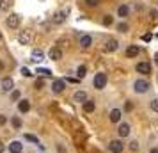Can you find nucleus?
Here are the masks:
<instances>
[{
  "label": "nucleus",
  "mask_w": 158,
  "mask_h": 153,
  "mask_svg": "<svg viewBox=\"0 0 158 153\" xmlns=\"http://www.w3.org/2000/svg\"><path fill=\"white\" fill-rule=\"evenodd\" d=\"M133 91H135V93H140V95H142V93H148V91H149V82L148 80H140V79L135 80V84H133Z\"/></svg>",
  "instance_id": "f257e3e1"
},
{
  "label": "nucleus",
  "mask_w": 158,
  "mask_h": 153,
  "mask_svg": "<svg viewBox=\"0 0 158 153\" xmlns=\"http://www.w3.org/2000/svg\"><path fill=\"white\" fill-rule=\"evenodd\" d=\"M93 82H94V87L96 89H105V86H107V75L105 73H96Z\"/></svg>",
  "instance_id": "f03ea898"
},
{
  "label": "nucleus",
  "mask_w": 158,
  "mask_h": 153,
  "mask_svg": "<svg viewBox=\"0 0 158 153\" xmlns=\"http://www.w3.org/2000/svg\"><path fill=\"white\" fill-rule=\"evenodd\" d=\"M64 89H66V80H62V79L53 80V84H52V91H53L55 95H60Z\"/></svg>",
  "instance_id": "7ed1b4c3"
},
{
  "label": "nucleus",
  "mask_w": 158,
  "mask_h": 153,
  "mask_svg": "<svg viewBox=\"0 0 158 153\" xmlns=\"http://www.w3.org/2000/svg\"><path fill=\"white\" fill-rule=\"evenodd\" d=\"M108 150L112 153H121L124 150V144H123L119 139H115V141H110V144H108Z\"/></svg>",
  "instance_id": "20e7f679"
},
{
  "label": "nucleus",
  "mask_w": 158,
  "mask_h": 153,
  "mask_svg": "<svg viewBox=\"0 0 158 153\" xmlns=\"http://www.w3.org/2000/svg\"><path fill=\"white\" fill-rule=\"evenodd\" d=\"M0 86H2V91H13V87H15V82H13V79L11 77H6V79H2V82H0Z\"/></svg>",
  "instance_id": "39448f33"
},
{
  "label": "nucleus",
  "mask_w": 158,
  "mask_h": 153,
  "mask_svg": "<svg viewBox=\"0 0 158 153\" xmlns=\"http://www.w3.org/2000/svg\"><path fill=\"white\" fill-rule=\"evenodd\" d=\"M139 53H140V46H139V45H131V46L126 48V57H128V59L137 57Z\"/></svg>",
  "instance_id": "423d86ee"
},
{
  "label": "nucleus",
  "mask_w": 158,
  "mask_h": 153,
  "mask_svg": "<svg viewBox=\"0 0 158 153\" xmlns=\"http://www.w3.org/2000/svg\"><path fill=\"white\" fill-rule=\"evenodd\" d=\"M135 70L139 73H142V75H149L151 73V64L149 62H139V64L135 66Z\"/></svg>",
  "instance_id": "0eeeda50"
},
{
  "label": "nucleus",
  "mask_w": 158,
  "mask_h": 153,
  "mask_svg": "<svg viewBox=\"0 0 158 153\" xmlns=\"http://www.w3.org/2000/svg\"><path fill=\"white\" fill-rule=\"evenodd\" d=\"M6 23H7L9 29H16V27L20 25V16H18V15H11L7 18V22H6Z\"/></svg>",
  "instance_id": "6e6552de"
},
{
  "label": "nucleus",
  "mask_w": 158,
  "mask_h": 153,
  "mask_svg": "<svg viewBox=\"0 0 158 153\" xmlns=\"http://www.w3.org/2000/svg\"><path fill=\"white\" fill-rule=\"evenodd\" d=\"M18 110H20L22 114L29 112V110H30V102H29V100H25V98H22V100L18 102Z\"/></svg>",
  "instance_id": "1a4fd4ad"
},
{
  "label": "nucleus",
  "mask_w": 158,
  "mask_h": 153,
  "mask_svg": "<svg viewBox=\"0 0 158 153\" xmlns=\"http://www.w3.org/2000/svg\"><path fill=\"white\" fill-rule=\"evenodd\" d=\"M78 43H80V46H82V48H89V46L93 45V37L87 36V34H84V36H80Z\"/></svg>",
  "instance_id": "9d476101"
},
{
  "label": "nucleus",
  "mask_w": 158,
  "mask_h": 153,
  "mask_svg": "<svg viewBox=\"0 0 158 153\" xmlns=\"http://www.w3.org/2000/svg\"><path fill=\"white\" fill-rule=\"evenodd\" d=\"M48 57H50L52 61H59V59L62 57V50H60V48H57V46H53V48L48 52Z\"/></svg>",
  "instance_id": "9b49d317"
},
{
  "label": "nucleus",
  "mask_w": 158,
  "mask_h": 153,
  "mask_svg": "<svg viewBox=\"0 0 158 153\" xmlns=\"http://www.w3.org/2000/svg\"><path fill=\"white\" fill-rule=\"evenodd\" d=\"M22 150H23V144L20 141H13V142L9 144V151L11 153H22Z\"/></svg>",
  "instance_id": "f8f14e48"
},
{
  "label": "nucleus",
  "mask_w": 158,
  "mask_h": 153,
  "mask_svg": "<svg viewBox=\"0 0 158 153\" xmlns=\"http://www.w3.org/2000/svg\"><path fill=\"white\" fill-rule=\"evenodd\" d=\"M117 132H119V137H126V135H130V125L128 123H121L119 125V128H117Z\"/></svg>",
  "instance_id": "ddd939ff"
},
{
  "label": "nucleus",
  "mask_w": 158,
  "mask_h": 153,
  "mask_svg": "<svg viewBox=\"0 0 158 153\" xmlns=\"http://www.w3.org/2000/svg\"><path fill=\"white\" fill-rule=\"evenodd\" d=\"M73 100H75V102H78V103H84L87 100V93H85V91H77V93L73 95Z\"/></svg>",
  "instance_id": "4468645a"
},
{
  "label": "nucleus",
  "mask_w": 158,
  "mask_h": 153,
  "mask_svg": "<svg viewBox=\"0 0 158 153\" xmlns=\"http://www.w3.org/2000/svg\"><path fill=\"white\" fill-rule=\"evenodd\" d=\"M82 105H84V112H93V110L96 109V103H94L93 100H85Z\"/></svg>",
  "instance_id": "2eb2a0df"
},
{
  "label": "nucleus",
  "mask_w": 158,
  "mask_h": 153,
  "mask_svg": "<svg viewBox=\"0 0 158 153\" xmlns=\"http://www.w3.org/2000/svg\"><path fill=\"white\" fill-rule=\"evenodd\" d=\"M119 119H121V110L119 109H112L110 110V121H112V123H117Z\"/></svg>",
  "instance_id": "dca6fc26"
},
{
  "label": "nucleus",
  "mask_w": 158,
  "mask_h": 153,
  "mask_svg": "<svg viewBox=\"0 0 158 153\" xmlns=\"http://www.w3.org/2000/svg\"><path fill=\"white\" fill-rule=\"evenodd\" d=\"M117 50V41L115 39H108L105 45V52H115Z\"/></svg>",
  "instance_id": "f3484780"
},
{
  "label": "nucleus",
  "mask_w": 158,
  "mask_h": 153,
  "mask_svg": "<svg viewBox=\"0 0 158 153\" xmlns=\"http://www.w3.org/2000/svg\"><path fill=\"white\" fill-rule=\"evenodd\" d=\"M43 59H44V53L41 50H34V52H32V59H30V61L39 62V61H43Z\"/></svg>",
  "instance_id": "a211bd4d"
},
{
  "label": "nucleus",
  "mask_w": 158,
  "mask_h": 153,
  "mask_svg": "<svg viewBox=\"0 0 158 153\" xmlns=\"http://www.w3.org/2000/svg\"><path fill=\"white\" fill-rule=\"evenodd\" d=\"M128 13H130L128 6H119V9H117V16H119V18H126Z\"/></svg>",
  "instance_id": "6ab92c4d"
},
{
  "label": "nucleus",
  "mask_w": 158,
  "mask_h": 153,
  "mask_svg": "<svg viewBox=\"0 0 158 153\" xmlns=\"http://www.w3.org/2000/svg\"><path fill=\"white\" fill-rule=\"evenodd\" d=\"M18 39H20V43H22V45H27L30 41V34H29V32H22V34L18 36Z\"/></svg>",
  "instance_id": "aec40b11"
},
{
  "label": "nucleus",
  "mask_w": 158,
  "mask_h": 153,
  "mask_svg": "<svg viewBox=\"0 0 158 153\" xmlns=\"http://www.w3.org/2000/svg\"><path fill=\"white\" fill-rule=\"evenodd\" d=\"M13 4V0H0V11H7Z\"/></svg>",
  "instance_id": "412c9836"
},
{
  "label": "nucleus",
  "mask_w": 158,
  "mask_h": 153,
  "mask_svg": "<svg viewBox=\"0 0 158 153\" xmlns=\"http://www.w3.org/2000/svg\"><path fill=\"white\" fill-rule=\"evenodd\" d=\"M36 73L39 75V77H50V75H52V71L48 70V68H37Z\"/></svg>",
  "instance_id": "4be33fe9"
},
{
  "label": "nucleus",
  "mask_w": 158,
  "mask_h": 153,
  "mask_svg": "<svg viewBox=\"0 0 158 153\" xmlns=\"http://www.w3.org/2000/svg\"><path fill=\"white\" fill-rule=\"evenodd\" d=\"M25 141H29V142H34V144H39V139H37L34 134H25Z\"/></svg>",
  "instance_id": "5701e85b"
},
{
  "label": "nucleus",
  "mask_w": 158,
  "mask_h": 153,
  "mask_svg": "<svg viewBox=\"0 0 158 153\" xmlns=\"http://www.w3.org/2000/svg\"><path fill=\"white\" fill-rule=\"evenodd\" d=\"M11 125L15 126V128H22V119L18 116H13V119H11Z\"/></svg>",
  "instance_id": "b1692460"
},
{
  "label": "nucleus",
  "mask_w": 158,
  "mask_h": 153,
  "mask_svg": "<svg viewBox=\"0 0 158 153\" xmlns=\"http://www.w3.org/2000/svg\"><path fill=\"white\" fill-rule=\"evenodd\" d=\"M77 75H78V79H84L87 75V68L85 66H78V70H77Z\"/></svg>",
  "instance_id": "393cba45"
},
{
  "label": "nucleus",
  "mask_w": 158,
  "mask_h": 153,
  "mask_svg": "<svg viewBox=\"0 0 158 153\" xmlns=\"http://www.w3.org/2000/svg\"><path fill=\"white\" fill-rule=\"evenodd\" d=\"M85 4L89 7H98L100 6V0H85Z\"/></svg>",
  "instance_id": "a878e982"
},
{
  "label": "nucleus",
  "mask_w": 158,
  "mask_h": 153,
  "mask_svg": "<svg viewBox=\"0 0 158 153\" xmlns=\"http://www.w3.org/2000/svg\"><path fill=\"white\" fill-rule=\"evenodd\" d=\"M117 30H119V32H126V30H128V23H119V25H117Z\"/></svg>",
  "instance_id": "bb28decb"
},
{
  "label": "nucleus",
  "mask_w": 158,
  "mask_h": 153,
  "mask_svg": "<svg viewBox=\"0 0 158 153\" xmlns=\"http://www.w3.org/2000/svg\"><path fill=\"white\" fill-rule=\"evenodd\" d=\"M57 18H53V22L55 23H62L64 22V13H59V15H55Z\"/></svg>",
  "instance_id": "cd10ccee"
},
{
  "label": "nucleus",
  "mask_w": 158,
  "mask_h": 153,
  "mask_svg": "<svg viewBox=\"0 0 158 153\" xmlns=\"http://www.w3.org/2000/svg\"><path fill=\"white\" fill-rule=\"evenodd\" d=\"M149 107H151V110H155V112H158V100H151Z\"/></svg>",
  "instance_id": "c85d7f7f"
},
{
  "label": "nucleus",
  "mask_w": 158,
  "mask_h": 153,
  "mask_svg": "<svg viewBox=\"0 0 158 153\" xmlns=\"http://www.w3.org/2000/svg\"><path fill=\"white\" fill-rule=\"evenodd\" d=\"M11 100H18V102H20V100H22V98H20V91H13V93H11Z\"/></svg>",
  "instance_id": "c756f323"
},
{
  "label": "nucleus",
  "mask_w": 158,
  "mask_h": 153,
  "mask_svg": "<svg viewBox=\"0 0 158 153\" xmlns=\"http://www.w3.org/2000/svg\"><path fill=\"white\" fill-rule=\"evenodd\" d=\"M110 23H112V16L107 15L105 18H103V25H110Z\"/></svg>",
  "instance_id": "7c9ffc66"
},
{
  "label": "nucleus",
  "mask_w": 158,
  "mask_h": 153,
  "mask_svg": "<svg viewBox=\"0 0 158 153\" xmlns=\"http://www.w3.org/2000/svg\"><path fill=\"white\" fill-rule=\"evenodd\" d=\"M22 75L23 77H32V73H30L29 68H22Z\"/></svg>",
  "instance_id": "2f4dec72"
},
{
  "label": "nucleus",
  "mask_w": 158,
  "mask_h": 153,
  "mask_svg": "<svg viewBox=\"0 0 158 153\" xmlns=\"http://www.w3.org/2000/svg\"><path fill=\"white\" fill-rule=\"evenodd\" d=\"M131 109H133V103H131V102H126V103H124V110H126V112H130Z\"/></svg>",
  "instance_id": "473e14b6"
},
{
  "label": "nucleus",
  "mask_w": 158,
  "mask_h": 153,
  "mask_svg": "<svg viewBox=\"0 0 158 153\" xmlns=\"http://www.w3.org/2000/svg\"><path fill=\"white\" fill-rule=\"evenodd\" d=\"M43 86H44V82L41 80V77L37 79V82H36V89H43Z\"/></svg>",
  "instance_id": "72a5a7b5"
},
{
  "label": "nucleus",
  "mask_w": 158,
  "mask_h": 153,
  "mask_svg": "<svg viewBox=\"0 0 158 153\" xmlns=\"http://www.w3.org/2000/svg\"><path fill=\"white\" fill-rule=\"evenodd\" d=\"M130 148H131V150H133V151H137V150H139V146H137V142H135V141H133V142H131V144H130Z\"/></svg>",
  "instance_id": "f704fd0d"
},
{
  "label": "nucleus",
  "mask_w": 158,
  "mask_h": 153,
  "mask_svg": "<svg viewBox=\"0 0 158 153\" xmlns=\"http://www.w3.org/2000/svg\"><path fill=\"white\" fill-rule=\"evenodd\" d=\"M151 16H153V18L156 20V18H158V11H155V9H153V11H151Z\"/></svg>",
  "instance_id": "c9c22d12"
},
{
  "label": "nucleus",
  "mask_w": 158,
  "mask_h": 153,
  "mask_svg": "<svg viewBox=\"0 0 158 153\" xmlns=\"http://www.w3.org/2000/svg\"><path fill=\"white\" fill-rule=\"evenodd\" d=\"M6 121H7V119H6V116H0V125H6Z\"/></svg>",
  "instance_id": "e433bc0d"
},
{
  "label": "nucleus",
  "mask_w": 158,
  "mask_h": 153,
  "mask_svg": "<svg viewBox=\"0 0 158 153\" xmlns=\"http://www.w3.org/2000/svg\"><path fill=\"white\" fill-rule=\"evenodd\" d=\"M142 39H144V41H149V39H151V34H146V36H144Z\"/></svg>",
  "instance_id": "4c0bfd02"
},
{
  "label": "nucleus",
  "mask_w": 158,
  "mask_h": 153,
  "mask_svg": "<svg viewBox=\"0 0 158 153\" xmlns=\"http://www.w3.org/2000/svg\"><path fill=\"white\" fill-rule=\"evenodd\" d=\"M4 150H6V146H4L2 142H0V153H4Z\"/></svg>",
  "instance_id": "58836bf2"
},
{
  "label": "nucleus",
  "mask_w": 158,
  "mask_h": 153,
  "mask_svg": "<svg viewBox=\"0 0 158 153\" xmlns=\"http://www.w3.org/2000/svg\"><path fill=\"white\" fill-rule=\"evenodd\" d=\"M149 153H158V148H153V150H151Z\"/></svg>",
  "instance_id": "ea45409f"
},
{
  "label": "nucleus",
  "mask_w": 158,
  "mask_h": 153,
  "mask_svg": "<svg viewBox=\"0 0 158 153\" xmlns=\"http://www.w3.org/2000/svg\"><path fill=\"white\" fill-rule=\"evenodd\" d=\"M0 70H4V62L2 61H0Z\"/></svg>",
  "instance_id": "a19ab883"
},
{
  "label": "nucleus",
  "mask_w": 158,
  "mask_h": 153,
  "mask_svg": "<svg viewBox=\"0 0 158 153\" xmlns=\"http://www.w3.org/2000/svg\"><path fill=\"white\" fill-rule=\"evenodd\" d=\"M155 61H156V64H158V53H156V55H155Z\"/></svg>",
  "instance_id": "79ce46f5"
}]
</instances>
